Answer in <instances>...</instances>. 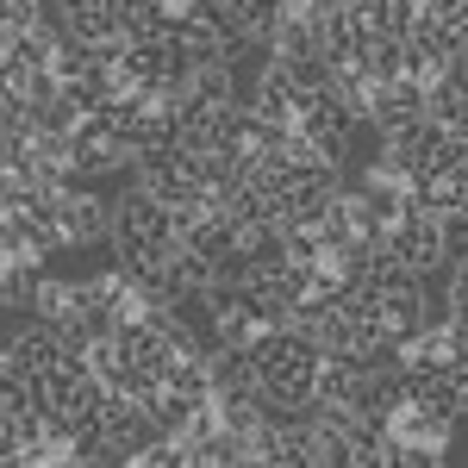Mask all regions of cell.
Masks as SVG:
<instances>
[{
	"label": "cell",
	"instance_id": "cell-10",
	"mask_svg": "<svg viewBox=\"0 0 468 468\" xmlns=\"http://www.w3.org/2000/svg\"><path fill=\"white\" fill-rule=\"evenodd\" d=\"M269 57L275 63H324V37H319V19L313 13H288L282 26H275V37H269Z\"/></svg>",
	"mask_w": 468,
	"mask_h": 468
},
{
	"label": "cell",
	"instance_id": "cell-14",
	"mask_svg": "<svg viewBox=\"0 0 468 468\" xmlns=\"http://www.w3.org/2000/svg\"><path fill=\"white\" fill-rule=\"evenodd\" d=\"M362 282L381 293V300H406V293H419V275L399 262L388 244H375V256H368V269H362Z\"/></svg>",
	"mask_w": 468,
	"mask_h": 468
},
{
	"label": "cell",
	"instance_id": "cell-9",
	"mask_svg": "<svg viewBox=\"0 0 468 468\" xmlns=\"http://www.w3.org/2000/svg\"><path fill=\"white\" fill-rule=\"evenodd\" d=\"M57 231H63V244H101V238H112V207L94 194H63Z\"/></svg>",
	"mask_w": 468,
	"mask_h": 468
},
{
	"label": "cell",
	"instance_id": "cell-7",
	"mask_svg": "<svg viewBox=\"0 0 468 468\" xmlns=\"http://www.w3.org/2000/svg\"><path fill=\"white\" fill-rule=\"evenodd\" d=\"M313 19H319L324 63H331V69H344V63H368L375 32H368V13H362V6H324V13H313Z\"/></svg>",
	"mask_w": 468,
	"mask_h": 468
},
{
	"label": "cell",
	"instance_id": "cell-5",
	"mask_svg": "<svg viewBox=\"0 0 468 468\" xmlns=\"http://www.w3.org/2000/svg\"><path fill=\"white\" fill-rule=\"evenodd\" d=\"M119 163H132L119 125H112L107 112H81V125L69 132V169L75 176H107V169H119Z\"/></svg>",
	"mask_w": 468,
	"mask_h": 468
},
{
	"label": "cell",
	"instance_id": "cell-13",
	"mask_svg": "<svg viewBox=\"0 0 468 468\" xmlns=\"http://www.w3.org/2000/svg\"><path fill=\"white\" fill-rule=\"evenodd\" d=\"M63 26H69V37H81V44H125L112 0H63Z\"/></svg>",
	"mask_w": 468,
	"mask_h": 468
},
{
	"label": "cell",
	"instance_id": "cell-3",
	"mask_svg": "<svg viewBox=\"0 0 468 468\" xmlns=\"http://www.w3.org/2000/svg\"><path fill=\"white\" fill-rule=\"evenodd\" d=\"M176 37H181V50L194 57V69H200V63H238V50L250 44V32H244L231 13H218V6L187 13V19L176 26Z\"/></svg>",
	"mask_w": 468,
	"mask_h": 468
},
{
	"label": "cell",
	"instance_id": "cell-18",
	"mask_svg": "<svg viewBox=\"0 0 468 468\" xmlns=\"http://www.w3.org/2000/svg\"><path fill=\"white\" fill-rule=\"evenodd\" d=\"M37 319H50V324H69L75 319V282H57V275H44V288H37Z\"/></svg>",
	"mask_w": 468,
	"mask_h": 468
},
{
	"label": "cell",
	"instance_id": "cell-4",
	"mask_svg": "<svg viewBox=\"0 0 468 468\" xmlns=\"http://www.w3.org/2000/svg\"><path fill=\"white\" fill-rule=\"evenodd\" d=\"M381 244H388V250H394L399 262L412 269V275H431V269H443V262H450V238H443V218H437V213H419V207L399 218V225L388 231V238H381Z\"/></svg>",
	"mask_w": 468,
	"mask_h": 468
},
{
	"label": "cell",
	"instance_id": "cell-1",
	"mask_svg": "<svg viewBox=\"0 0 468 468\" xmlns=\"http://www.w3.org/2000/svg\"><path fill=\"white\" fill-rule=\"evenodd\" d=\"M356 119L362 112L350 101H337V88H300V107H293V132L319 150L324 163H350V144H356Z\"/></svg>",
	"mask_w": 468,
	"mask_h": 468
},
{
	"label": "cell",
	"instance_id": "cell-20",
	"mask_svg": "<svg viewBox=\"0 0 468 468\" xmlns=\"http://www.w3.org/2000/svg\"><path fill=\"white\" fill-rule=\"evenodd\" d=\"M443 238H450V256H468V213H443Z\"/></svg>",
	"mask_w": 468,
	"mask_h": 468
},
{
	"label": "cell",
	"instance_id": "cell-16",
	"mask_svg": "<svg viewBox=\"0 0 468 468\" xmlns=\"http://www.w3.org/2000/svg\"><path fill=\"white\" fill-rule=\"evenodd\" d=\"M362 13H368L375 37H406L412 19H419V0H362Z\"/></svg>",
	"mask_w": 468,
	"mask_h": 468
},
{
	"label": "cell",
	"instance_id": "cell-17",
	"mask_svg": "<svg viewBox=\"0 0 468 468\" xmlns=\"http://www.w3.org/2000/svg\"><path fill=\"white\" fill-rule=\"evenodd\" d=\"M362 69H368V81H375V88H381V81H399V75H406V37H375Z\"/></svg>",
	"mask_w": 468,
	"mask_h": 468
},
{
	"label": "cell",
	"instance_id": "cell-2",
	"mask_svg": "<svg viewBox=\"0 0 468 468\" xmlns=\"http://www.w3.org/2000/svg\"><path fill=\"white\" fill-rule=\"evenodd\" d=\"M125 69H132V81L150 88V94H187L194 57L181 50L176 32H163V37H138V44H125Z\"/></svg>",
	"mask_w": 468,
	"mask_h": 468
},
{
	"label": "cell",
	"instance_id": "cell-8",
	"mask_svg": "<svg viewBox=\"0 0 468 468\" xmlns=\"http://www.w3.org/2000/svg\"><path fill=\"white\" fill-rule=\"evenodd\" d=\"M425 119V81H381L375 94H368V125L381 132V138H399V132H412Z\"/></svg>",
	"mask_w": 468,
	"mask_h": 468
},
{
	"label": "cell",
	"instance_id": "cell-12",
	"mask_svg": "<svg viewBox=\"0 0 468 468\" xmlns=\"http://www.w3.org/2000/svg\"><path fill=\"white\" fill-rule=\"evenodd\" d=\"M269 125H293V107H300V81H293L288 63H275L269 57V69H262V81H256V101H250Z\"/></svg>",
	"mask_w": 468,
	"mask_h": 468
},
{
	"label": "cell",
	"instance_id": "cell-19",
	"mask_svg": "<svg viewBox=\"0 0 468 468\" xmlns=\"http://www.w3.org/2000/svg\"><path fill=\"white\" fill-rule=\"evenodd\" d=\"M37 288H44V269H37V262H13V256H6L0 293H6L13 306H32V300H37Z\"/></svg>",
	"mask_w": 468,
	"mask_h": 468
},
{
	"label": "cell",
	"instance_id": "cell-11",
	"mask_svg": "<svg viewBox=\"0 0 468 468\" xmlns=\"http://www.w3.org/2000/svg\"><path fill=\"white\" fill-rule=\"evenodd\" d=\"M362 368H368V362H362L356 350H324V356H319V375H313V399H319V406H350Z\"/></svg>",
	"mask_w": 468,
	"mask_h": 468
},
{
	"label": "cell",
	"instance_id": "cell-15",
	"mask_svg": "<svg viewBox=\"0 0 468 468\" xmlns=\"http://www.w3.org/2000/svg\"><path fill=\"white\" fill-rule=\"evenodd\" d=\"M187 463H194V468H238V463H250V437L218 425L207 443H194V450H187Z\"/></svg>",
	"mask_w": 468,
	"mask_h": 468
},
{
	"label": "cell",
	"instance_id": "cell-6",
	"mask_svg": "<svg viewBox=\"0 0 468 468\" xmlns=\"http://www.w3.org/2000/svg\"><path fill=\"white\" fill-rule=\"evenodd\" d=\"M69 337H63V324L37 319L26 324V331H13L6 337V375H26V381H37L44 368H57V362H69Z\"/></svg>",
	"mask_w": 468,
	"mask_h": 468
},
{
	"label": "cell",
	"instance_id": "cell-21",
	"mask_svg": "<svg viewBox=\"0 0 468 468\" xmlns=\"http://www.w3.org/2000/svg\"><path fill=\"white\" fill-rule=\"evenodd\" d=\"M443 75H450V81H456V88L468 94V37L456 44V50H450V63H443Z\"/></svg>",
	"mask_w": 468,
	"mask_h": 468
}]
</instances>
